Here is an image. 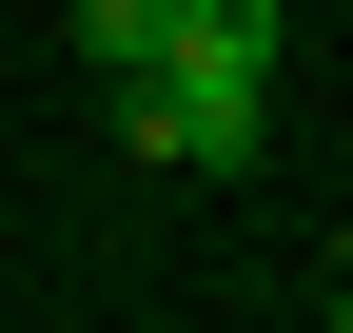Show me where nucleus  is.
Returning <instances> with one entry per match:
<instances>
[{
    "label": "nucleus",
    "instance_id": "1",
    "mask_svg": "<svg viewBox=\"0 0 353 333\" xmlns=\"http://www.w3.org/2000/svg\"><path fill=\"white\" fill-rule=\"evenodd\" d=\"M118 138L176 157V177H236V157L275 138V78H255V59H196V39H157V59L118 78Z\"/></svg>",
    "mask_w": 353,
    "mask_h": 333
},
{
    "label": "nucleus",
    "instance_id": "2",
    "mask_svg": "<svg viewBox=\"0 0 353 333\" xmlns=\"http://www.w3.org/2000/svg\"><path fill=\"white\" fill-rule=\"evenodd\" d=\"M176 39H196V59H255V78H275V59H294V0H176Z\"/></svg>",
    "mask_w": 353,
    "mask_h": 333
},
{
    "label": "nucleus",
    "instance_id": "3",
    "mask_svg": "<svg viewBox=\"0 0 353 333\" xmlns=\"http://www.w3.org/2000/svg\"><path fill=\"white\" fill-rule=\"evenodd\" d=\"M157 39H176V0H79V59H99V78H138Z\"/></svg>",
    "mask_w": 353,
    "mask_h": 333
},
{
    "label": "nucleus",
    "instance_id": "4",
    "mask_svg": "<svg viewBox=\"0 0 353 333\" xmlns=\"http://www.w3.org/2000/svg\"><path fill=\"white\" fill-rule=\"evenodd\" d=\"M334 333H353V294H334Z\"/></svg>",
    "mask_w": 353,
    "mask_h": 333
}]
</instances>
